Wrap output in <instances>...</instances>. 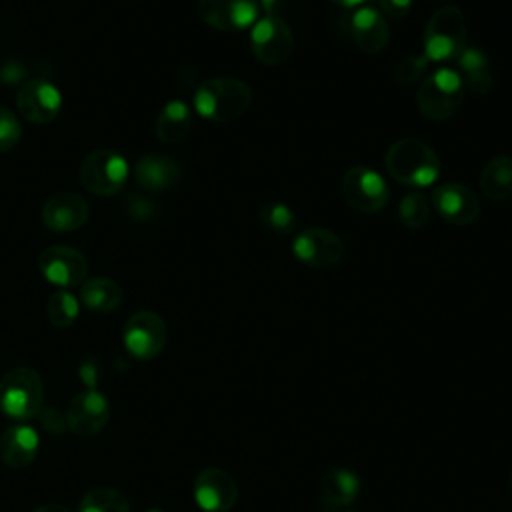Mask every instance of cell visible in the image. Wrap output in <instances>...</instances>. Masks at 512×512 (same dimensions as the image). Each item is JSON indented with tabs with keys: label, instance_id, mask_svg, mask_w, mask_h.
<instances>
[{
	"label": "cell",
	"instance_id": "obj_1",
	"mask_svg": "<svg viewBox=\"0 0 512 512\" xmlns=\"http://www.w3.org/2000/svg\"><path fill=\"white\" fill-rule=\"evenodd\" d=\"M252 104V90L234 76H216L202 82L194 92V110L210 122L240 118Z\"/></svg>",
	"mask_w": 512,
	"mask_h": 512
},
{
	"label": "cell",
	"instance_id": "obj_2",
	"mask_svg": "<svg viewBox=\"0 0 512 512\" xmlns=\"http://www.w3.org/2000/svg\"><path fill=\"white\" fill-rule=\"evenodd\" d=\"M384 164L396 182L412 188L430 186L440 176V158L418 138L396 140L388 148Z\"/></svg>",
	"mask_w": 512,
	"mask_h": 512
},
{
	"label": "cell",
	"instance_id": "obj_3",
	"mask_svg": "<svg viewBox=\"0 0 512 512\" xmlns=\"http://www.w3.org/2000/svg\"><path fill=\"white\" fill-rule=\"evenodd\" d=\"M44 406L40 374L28 366H16L0 378V412L12 420H30Z\"/></svg>",
	"mask_w": 512,
	"mask_h": 512
},
{
	"label": "cell",
	"instance_id": "obj_4",
	"mask_svg": "<svg viewBox=\"0 0 512 512\" xmlns=\"http://www.w3.org/2000/svg\"><path fill=\"white\" fill-rule=\"evenodd\" d=\"M466 88L452 68H440L430 72L416 92V106L422 116L434 122L448 120L462 106Z\"/></svg>",
	"mask_w": 512,
	"mask_h": 512
},
{
	"label": "cell",
	"instance_id": "obj_5",
	"mask_svg": "<svg viewBox=\"0 0 512 512\" xmlns=\"http://www.w3.org/2000/svg\"><path fill=\"white\" fill-rule=\"evenodd\" d=\"M468 38V24L458 6L438 8L424 28V56L434 62L454 60Z\"/></svg>",
	"mask_w": 512,
	"mask_h": 512
},
{
	"label": "cell",
	"instance_id": "obj_6",
	"mask_svg": "<svg viewBox=\"0 0 512 512\" xmlns=\"http://www.w3.org/2000/svg\"><path fill=\"white\" fill-rule=\"evenodd\" d=\"M128 170V162L118 150L98 148L82 158L78 178L90 194L114 196L124 188Z\"/></svg>",
	"mask_w": 512,
	"mask_h": 512
},
{
	"label": "cell",
	"instance_id": "obj_7",
	"mask_svg": "<svg viewBox=\"0 0 512 512\" xmlns=\"http://www.w3.org/2000/svg\"><path fill=\"white\" fill-rule=\"evenodd\" d=\"M168 340V328L160 314L152 310L134 312L122 330V342L130 356L136 360L156 358Z\"/></svg>",
	"mask_w": 512,
	"mask_h": 512
},
{
	"label": "cell",
	"instance_id": "obj_8",
	"mask_svg": "<svg viewBox=\"0 0 512 512\" xmlns=\"http://www.w3.org/2000/svg\"><path fill=\"white\" fill-rule=\"evenodd\" d=\"M250 48L266 66L284 64L294 50V34L282 16H262L252 24Z\"/></svg>",
	"mask_w": 512,
	"mask_h": 512
},
{
	"label": "cell",
	"instance_id": "obj_9",
	"mask_svg": "<svg viewBox=\"0 0 512 512\" xmlns=\"http://www.w3.org/2000/svg\"><path fill=\"white\" fill-rule=\"evenodd\" d=\"M342 196L346 204L362 214H374L388 204L386 180L368 166H350L342 176Z\"/></svg>",
	"mask_w": 512,
	"mask_h": 512
},
{
	"label": "cell",
	"instance_id": "obj_10",
	"mask_svg": "<svg viewBox=\"0 0 512 512\" xmlns=\"http://www.w3.org/2000/svg\"><path fill=\"white\" fill-rule=\"evenodd\" d=\"M292 254L310 268H330L342 260L344 242L336 232L312 226L294 236Z\"/></svg>",
	"mask_w": 512,
	"mask_h": 512
},
{
	"label": "cell",
	"instance_id": "obj_11",
	"mask_svg": "<svg viewBox=\"0 0 512 512\" xmlns=\"http://www.w3.org/2000/svg\"><path fill=\"white\" fill-rule=\"evenodd\" d=\"M38 268L50 284L62 290L82 286L88 274V264L84 254L72 246H62V244L44 248L38 256Z\"/></svg>",
	"mask_w": 512,
	"mask_h": 512
},
{
	"label": "cell",
	"instance_id": "obj_12",
	"mask_svg": "<svg viewBox=\"0 0 512 512\" xmlns=\"http://www.w3.org/2000/svg\"><path fill=\"white\" fill-rule=\"evenodd\" d=\"M20 116L32 124L52 122L62 108L60 90L46 78H30L16 92Z\"/></svg>",
	"mask_w": 512,
	"mask_h": 512
},
{
	"label": "cell",
	"instance_id": "obj_13",
	"mask_svg": "<svg viewBox=\"0 0 512 512\" xmlns=\"http://www.w3.org/2000/svg\"><path fill=\"white\" fill-rule=\"evenodd\" d=\"M192 494L204 512H230L238 502L234 478L218 466H208L196 474Z\"/></svg>",
	"mask_w": 512,
	"mask_h": 512
},
{
	"label": "cell",
	"instance_id": "obj_14",
	"mask_svg": "<svg viewBox=\"0 0 512 512\" xmlns=\"http://www.w3.org/2000/svg\"><path fill=\"white\" fill-rule=\"evenodd\" d=\"M258 0H198V16L220 32H242L258 20Z\"/></svg>",
	"mask_w": 512,
	"mask_h": 512
},
{
	"label": "cell",
	"instance_id": "obj_15",
	"mask_svg": "<svg viewBox=\"0 0 512 512\" xmlns=\"http://www.w3.org/2000/svg\"><path fill=\"white\" fill-rule=\"evenodd\" d=\"M362 490L360 476L344 466L328 468L318 482L316 506L320 512H344L352 506Z\"/></svg>",
	"mask_w": 512,
	"mask_h": 512
},
{
	"label": "cell",
	"instance_id": "obj_16",
	"mask_svg": "<svg viewBox=\"0 0 512 512\" xmlns=\"http://www.w3.org/2000/svg\"><path fill=\"white\" fill-rule=\"evenodd\" d=\"M434 210L454 226H468L480 216V200L460 182H444L432 190Z\"/></svg>",
	"mask_w": 512,
	"mask_h": 512
},
{
	"label": "cell",
	"instance_id": "obj_17",
	"mask_svg": "<svg viewBox=\"0 0 512 512\" xmlns=\"http://www.w3.org/2000/svg\"><path fill=\"white\" fill-rule=\"evenodd\" d=\"M110 418V404L106 396L98 390H84L76 394L66 410V420L70 432L88 438L96 436Z\"/></svg>",
	"mask_w": 512,
	"mask_h": 512
},
{
	"label": "cell",
	"instance_id": "obj_18",
	"mask_svg": "<svg viewBox=\"0 0 512 512\" xmlns=\"http://www.w3.org/2000/svg\"><path fill=\"white\" fill-rule=\"evenodd\" d=\"M40 218L52 232H74L88 220V204L74 192H58L44 202Z\"/></svg>",
	"mask_w": 512,
	"mask_h": 512
},
{
	"label": "cell",
	"instance_id": "obj_19",
	"mask_svg": "<svg viewBox=\"0 0 512 512\" xmlns=\"http://www.w3.org/2000/svg\"><path fill=\"white\" fill-rule=\"evenodd\" d=\"M350 36L362 52L378 54L388 44L390 28L380 10L372 6H360L350 16Z\"/></svg>",
	"mask_w": 512,
	"mask_h": 512
},
{
	"label": "cell",
	"instance_id": "obj_20",
	"mask_svg": "<svg viewBox=\"0 0 512 512\" xmlns=\"http://www.w3.org/2000/svg\"><path fill=\"white\" fill-rule=\"evenodd\" d=\"M180 176V164L166 154L148 152L140 156L134 166L136 182L148 192H164L176 186Z\"/></svg>",
	"mask_w": 512,
	"mask_h": 512
},
{
	"label": "cell",
	"instance_id": "obj_21",
	"mask_svg": "<svg viewBox=\"0 0 512 512\" xmlns=\"http://www.w3.org/2000/svg\"><path fill=\"white\" fill-rule=\"evenodd\" d=\"M40 448L38 432L28 424L10 426L0 436V460L8 468H26L34 462Z\"/></svg>",
	"mask_w": 512,
	"mask_h": 512
},
{
	"label": "cell",
	"instance_id": "obj_22",
	"mask_svg": "<svg viewBox=\"0 0 512 512\" xmlns=\"http://www.w3.org/2000/svg\"><path fill=\"white\" fill-rule=\"evenodd\" d=\"M454 62L458 68V76L468 92H472L474 96H484L492 90L494 78L490 72V60L486 52H482L480 48L466 46L454 58Z\"/></svg>",
	"mask_w": 512,
	"mask_h": 512
},
{
	"label": "cell",
	"instance_id": "obj_23",
	"mask_svg": "<svg viewBox=\"0 0 512 512\" xmlns=\"http://www.w3.org/2000/svg\"><path fill=\"white\" fill-rule=\"evenodd\" d=\"M190 128H192V110L182 100L166 102L154 122V132L158 140L164 144L182 142L188 136Z\"/></svg>",
	"mask_w": 512,
	"mask_h": 512
},
{
	"label": "cell",
	"instance_id": "obj_24",
	"mask_svg": "<svg viewBox=\"0 0 512 512\" xmlns=\"http://www.w3.org/2000/svg\"><path fill=\"white\" fill-rule=\"evenodd\" d=\"M482 194L492 202H504L512 196V158L498 154L488 160L480 172Z\"/></svg>",
	"mask_w": 512,
	"mask_h": 512
},
{
	"label": "cell",
	"instance_id": "obj_25",
	"mask_svg": "<svg viewBox=\"0 0 512 512\" xmlns=\"http://www.w3.org/2000/svg\"><path fill=\"white\" fill-rule=\"evenodd\" d=\"M80 302L98 314H108L116 310L122 302V288L106 276H96L84 280L80 286Z\"/></svg>",
	"mask_w": 512,
	"mask_h": 512
},
{
	"label": "cell",
	"instance_id": "obj_26",
	"mask_svg": "<svg viewBox=\"0 0 512 512\" xmlns=\"http://www.w3.org/2000/svg\"><path fill=\"white\" fill-rule=\"evenodd\" d=\"M78 512H130V502L120 490L100 486L82 496Z\"/></svg>",
	"mask_w": 512,
	"mask_h": 512
},
{
	"label": "cell",
	"instance_id": "obj_27",
	"mask_svg": "<svg viewBox=\"0 0 512 512\" xmlns=\"http://www.w3.org/2000/svg\"><path fill=\"white\" fill-rule=\"evenodd\" d=\"M80 312V304L78 298L68 292V290H56L54 294H50V298L46 300V316L48 322L56 328H68L74 324V320L78 318Z\"/></svg>",
	"mask_w": 512,
	"mask_h": 512
},
{
	"label": "cell",
	"instance_id": "obj_28",
	"mask_svg": "<svg viewBox=\"0 0 512 512\" xmlns=\"http://www.w3.org/2000/svg\"><path fill=\"white\" fill-rule=\"evenodd\" d=\"M430 216H432V206L424 194L410 192L400 200L398 218L406 228L418 230L430 222Z\"/></svg>",
	"mask_w": 512,
	"mask_h": 512
},
{
	"label": "cell",
	"instance_id": "obj_29",
	"mask_svg": "<svg viewBox=\"0 0 512 512\" xmlns=\"http://www.w3.org/2000/svg\"><path fill=\"white\" fill-rule=\"evenodd\" d=\"M262 224L274 234H292L298 226L296 214L282 202H266L260 206Z\"/></svg>",
	"mask_w": 512,
	"mask_h": 512
},
{
	"label": "cell",
	"instance_id": "obj_30",
	"mask_svg": "<svg viewBox=\"0 0 512 512\" xmlns=\"http://www.w3.org/2000/svg\"><path fill=\"white\" fill-rule=\"evenodd\" d=\"M426 66H428V58L424 54H410V56H404L402 60H398L392 76L398 84L408 86L424 76Z\"/></svg>",
	"mask_w": 512,
	"mask_h": 512
},
{
	"label": "cell",
	"instance_id": "obj_31",
	"mask_svg": "<svg viewBox=\"0 0 512 512\" xmlns=\"http://www.w3.org/2000/svg\"><path fill=\"white\" fill-rule=\"evenodd\" d=\"M22 136V126L14 112L0 106V154L12 150Z\"/></svg>",
	"mask_w": 512,
	"mask_h": 512
},
{
	"label": "cell",
	"instance_id": "obj_32",
	"mask_svg": "<svg viewBox=\"0 0 512 512\" xmlns=\"http://www.w3.org/2000/svg\"><path fill=\"white\" fill-rule=\"evenodd\" d=\"M124 208L128 212V216L136 222H148L152 218H156L158 214V206L152 202V198L142 196V194H128V198L124 200Z\"/></svg>",
	"mask_w": 512,
	"mask_h": 512
},
{
	"label": "cell",
	"instance_id": "obj_33",
	"mask_svg": "<svg viewBox=\"0 0 512 512\" xmlns=\"http://www.w3.org/2000/svg\"><path fill=\"white\" fill-rule=\"evenodd\" d=\"M40 424H42V428L46 430V432H50V434H54V436H58V434H62L66 428H68V420H66V414L64 412H60L58 408H54V406H48V408H44L42 406V410H40Z\"/></svg>",
	"mask_w": 512,
	"mask_h": 512
},
{
	"label": "cell",
	"instance_id": "obj_34",
	"mask_svg": "<svg viewBox=\"0 0 512 512\" xmlns=\"http://www.w3.org/2000/svg\"><path fill=\"white\" fill-rule=\"evenodd\" d=\"M100 374H102L100 360H98L96 356H92V354H86V356L80 360L78 376H80V380L88 386V390H96L98 380H100Z\"/></svg>",
	"mask_w": 512,
	"mask_h": 512
},
{
	"label": "cell",
	"instance_id": "obj_35",
	"mask_svg": "<svg viewBox=\"0 0 512 512\" xmlns=\"http://www.w3.org/2000/svg\"><path fill=\"white\" fill-rule=\"evenodd\" d=\"M382 16H388L392 20H402L410 14L412 0H378Z\"/></svg>",
	"mask_w": 512,
	"mask_h": 512
},
{
	"label": "cell",
	"instance_id": "obj_36",
	"mask_svg": "<svg viewBox=\"0 0 512 512\" xmlns=\"http://www.w3.org/2000/svg\"><path fill=\"white\" fill-rule=\"evenodd\" d=\"M26 76V68L20 60H6L2 66H0V80L8 86L12 84H20Z\"/></svg>",
	"mask_w": 512,
	"mask_h": 512
},
{
	"label": "cell",
	"instance_id": "obj_37",
	"mask_svg": "<svg viewBox=\"0 0 512 512\" xmlns=\"http://www.w3.org/2000/svg\"><path fill=\"white\" fill-rule=\"evenodd\" d=\"M258 4L266 12V16H282L288 0H258Z\"/></svg>",
	"mask_w": 512,
	"mask_h": 512
},
{
	"label": "cell",
	"instance_id": "obj_38",
	"mask_svg": "<svg viewBox=\"0 0 512 512\" xmlns=\"http://www.w3.org/2000/svg\"><path fill=\"white\" fill-rule=\"evenodd\" d=\"M34 512H70L66 506H62V504H42V506H38Z\"/></svg>",
	"mask_w": 512,
	"mask_h": 512
},
{
	"label": "cell",
	"instance_id": "obj_39",
	"mask_svg": "<svg viewBox=\"0 0 512 512\" xmlns=\"http://www.w3.org/2000/svg\"><path fill=\"white\" fill-rule=\"evenodd\" d=\"M334 2L336 6H342V8H354V6H360L364 0H330Z\"/></svg>",
	"mask_w": 512,
	"mask_h": 512
},
{
	"label": "cell",
	"instance_id": "obj_40",
	"mask_svg": "<svg viewBox=\"0 0 512 512\" xmlns=\"http://www.w3.org/2000/svg\"><path fill=\"white\" fill-rule=\"evenodd\" d=\"M146 512H164V510H160V508H150V510H146Z\"/></svg>",
	"mask_w": 512,
	"mask_h": 512
},
{
	"label": "cell",
	"instance_id": "obj_41",
	"mask_svg": "<svg viewBox=\"0 0 512 512\" xmlns=\"http://www.w3.org/2000/svg\"><path fill=\"white\" fill-rule=\"evenodd\" d=\"M508 486H510V492H512V472H510V478H508Z\"/></svg>",
	"mask_w": 512,
	"mask_h": 512
},
{
	"label": "cell",
	"instance_id": "obj_42",
	"mask_svg": "<svg viewBox=\"0 0 512 512\" xmlns=\"http://www.w3.org/2000/svg\"><path fill=\"white\" fill-rule=\"evenodd\" d=\"M344 512H358V510H344Z\"/></svg>",
	"mask_w": 512,
	"mask_h": 512
}]
</instances>
